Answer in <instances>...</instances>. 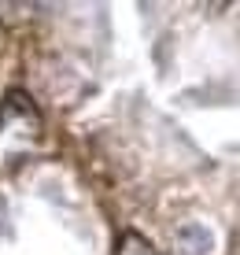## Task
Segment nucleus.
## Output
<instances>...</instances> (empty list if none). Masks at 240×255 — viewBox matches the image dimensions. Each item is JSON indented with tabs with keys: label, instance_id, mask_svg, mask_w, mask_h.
I'll return each instance as SVG.
<instances>
[{
	"label": "nucleus",
	"instance_id": "obj_1",
	"mask_svg": "<svg viewBox=\"0 0 240 255\" xmlns=\"http://www.w3.org/2000/svg\"><path fill=\"white\" fill-rule=\"evenodd\" d=\"M174 244H177V255H211L215 252V233L200 222H185L177 230Z\"/></svg>",
	"mask_w": 240,
	"mask_h": 255
},
{
	"label": "nucleus",
	"instance_id": "obj_2",
	"mask_svg": "<svg viewBox=\"0 0 240 255\" xmlns=\"http://www.w3.org/2000/svg\"><path fill=\"white\" fill-rule=\"evenodd\" d=\"M7 233V211H4V200H0V237Z\"/></svg>",
	"mask_w": 240,
	"mask_h": 255
}]
</instances>
